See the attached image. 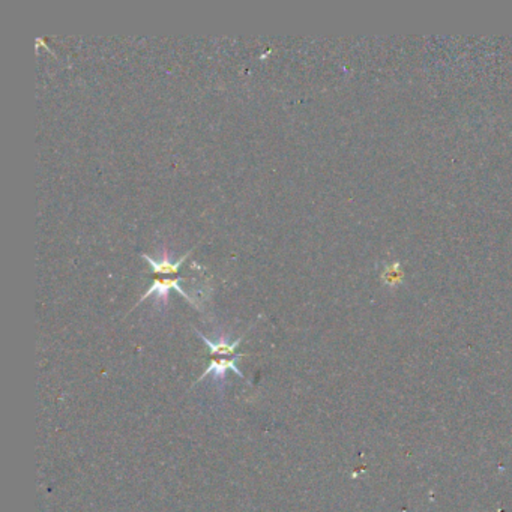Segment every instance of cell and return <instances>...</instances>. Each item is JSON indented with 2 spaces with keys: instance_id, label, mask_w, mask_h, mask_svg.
Wrapping results in <instances>:
<instances>
[{
  "instance_id": "6da1fadb",
  "label": "cell",
  "mask_w": 512,
  "mask_h": 512,
  "mask_svg": "<svg viewBox=\"0 0 512 512\" xmlns=\"http://www.w3.org/2000/svg\"><path fill=\"white\" fill-rule=\"evenodd\" d=\"M185 278H181V277H176V278H156L154 282H152V286L151 287H149L147 289V291H145V293H143V296H141L140 298V301L136 304V307L137 305H140L141 302H143L145 301V299H147L149 296H151V295H156V299H158V301H167V298H169V293H170V290H176V291H178V293H181L185 299H187V301L194 307V308H197V310H200L201 311V307L199 305V302L196 301V298H192L191 295H188L187 293V291H185L183 289H182V286H181V282L183 281ZM134 307V308H136Z\"/></svg>"
},
{
  "instance_id": "7a4b0ae2",
  "label": "cell",
  "mask_w": 512,
  "mask_h": 512,
  "mask_svg": "<svg viewBox=\"0 0 512 512\" xmlns=\"http://www.w3.org/2000/svg\"><path fill=\"white\" fill-rule=\"evenodd\" d=\"M244 356L245 355H235L233 358H215V359H212L209 367L205 369V372H203V374L200 376L199 381L194 383V386H196L199 382L205 381V377L209 376V374H214L215 382H223L226 378V373L230 372V369H232V372H235L237 376H241L242 378H245L244 373L241 372L239 368H237V360L242 359Z\"/></svg>"
},
{
  "instance_id": "3957f363",
  "label": "cell",
  "mask_w": 512,
  "mask_h": 512,
  "mask_svg": "<svg viewBox=\"0 0 512 512\" xmlns=\"http://www.w3.org/2000/svg\"><path fill=\"white\" fill-rule=\"evenodd\" d=\"M192 250L185 253L182 257H179L176 262H173L170 259L169 251H164L161 259H152L151 255H147V254H141V257H143L149 263V266H151V273H155V275H176L178 271L181 269L182 263L192 253Z\"/></svg>"
},
{
  "instance_id": "277c9868",
  "label": "cell",
  "mask_w": 512,
  "mask_h": 512,
  "mask_svg": "<svg viewBox=\"0 0 512 512\" xmlns=\"http://www.w3.org/2000/svg\"><path fill=\"white\" fill-rule=\"evenodd\" d=\"M196 332H197V335L200 337V340H201L203 342H205L206 346L209 347L210 355H212V356H221V358H226V356H227V358H233V356H235L236 349L239 347V344H241V342H242V340H244V335H242V337H239V338L235 340V341H230V340L226 338V337H219V338H217L215 341H212V340H209L208 337H205V335H203L201 332H199V331H196Z\"/></svg>"
}]
</instances>
